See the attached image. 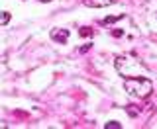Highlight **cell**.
<instances>
[{
    "mask_svg": "<svg viewBox=\"0 0 157 129\" xmlns=\"http://www.w3.org/2000/svg\"><path fill=\"white\" fill-rule=\"evenodd\" d=\"M112 35H114V37H122V35H124V31H122V29H112Z\"/></svg>",
    "mask_w": 157,
    "mask_h": 129,
    "instance_id": "30bf717a",
    "label": "cell"
},
{
    "mask_svg": "<svg viewBox=\"0 0 157 129\" xmlns=\"http://www.w3.org/2000/svg\"><path fill=\"white\" fill-rule=\"evenodd\" d=\"M141 112H144V108L136 106V104H130V106H126V113H128L130 117H140Z\"/></svg>",
    "mask_w": 157,
    "mask_h": 129,
    "instance_id": "5b68a950",
    "label": "cell"
},
{
    "mask_svg": "<svg viewBox=\"0 0 157 129\" xmlns=\"http://www.w3.org/2000/svg\"><path fill=\"white\" fill-rule=\"evenodd\" d=\"M124 88L132 98L145 100V98H149V94L153 92V82L145 76H128L124 80Z\"/></svg>",
    "mask_w": 157,
    "mask_h": 129,
    "instance_id": "6da1fadb",
    "label": "cell"
},
{
    "mask_svg": "<svg viewBox=\"0 0 157 129\" xmlns=\"http://www.w3.org/2000/svg\"><path fill=\"white\" fill-rule=\"evenodd\" d=\"M39 2H43V4H45V2H51V0H39Z\"/></svg>",
    "mask_w": 157,
    "mask_h": 129,
    "instance_id": "7c38bea8",
    "label": "cell"
},
{
    "mask_svg": "<svg viewBox=\"0 0 157 129\" xmlns=\"http://www.w3.org/2000/svg\"><path fill=\"white\" fill-rule=\"evenodd\" d=\"M88 49H90V43H86V45H85V47H82V49H81V53H86V51H88Z\"/></svg>",
    "mask_w": 157,
    "mask_h": 129,
    "instance_id": "8fae6325",
    "label": "cell"
},
{
    "mask_svg": "<svg viewBox=\"0 0 157 129\" xmlns=\"http://www.w3.org/2000/svg\"><path fill=\"white\" fill-rule=\"evenodd\" d=\"M82 2L88 8H104V6H110V4H116L118 0H82Z\"/></svg>",
    "mask_w": 157,
    "mask_h": 129,
    "instance_id": "277c9868",
    "label": "cell"
},
{
    "mask_svg": "<svg viewBox=\"0 0 157 129\" xmlns=\"http://www.w3.org/2000/svg\"><path fill=\"white\" fill-rule=\"evenodd\" d=\"M116 68H118V72H122V74H126V76H134V72H132V68H140V71H144V64L141 63H137L134 57H130V55H118L116 57Z\"/></svg>",
    "mask_w": 157,
    "mask_h": 129,
    "instance_id": "7a4b0ae2",
    "label": "cell"
},
{
    "mask_svg": "<svg viewBox=\"0 0 157 129\" xmlns=\"http://www.w3.org/2000/svg\"><path fill=\"white\" fill-rule=\"evenodd\" d=\"M69 29H65V28H55V29H51V39L55 43H67L69 41Z\"/></svg>",
    "mask_w": 157,
    "mask_h": 129,
    "instance_id": "3957f363",
    "label": "cell"
},
{
    "mask_svg": "<svg viewBox=\"0 0 157 129\" xmlns=\"http://www.w3.org/2000/svg\"><path fill=\"white\" fill-rule=\"evenodd\" d=\"M8 22H10V14L8 12H2V26H6Z\"/></svg>",
    "mask_w": 157,
    "mask_h": 129,
    "instance_id": "9c48e42d",
    "label": "cell"
},
{
    "mask_svg": "<svg viewBox=\"0 0 157 129\" xmlns=\"http://www.w3.org/2000/svg\"><path fill=\"white\" fill-rule=\"evenodd\" d=\"M104 127H106V129H122V125H120L118 121H108Z\"/></svg>",
    "mask_w": 157,
    "mask_h": 129,
    "instance_id": "ba28073f",
    "label": "cell"
},
{
    "mask_svg": "<svg viewBox=\"0 0 157 129\" xmlns=\"http://www.w3.org/2000/svg\"><path fill=\"white\" fill-rule=\"evenodd\" d=\"M78 35H81V37H92V35H94V29L88 28V26H82L81 29H78Z\"/></svg>",
    "mask_w": 157,
    "mask_h": 129,
    "instance_id": "8992f818",
    "label": "cell"
},
{
    "mask_svg": "<svg viewBox=\"0 0 157 129\" xmlns=\"http://www.w3.org/2000/svg\"><path fill=\"white\" fill-rule=\"evenodd\" d=\"M122 18H124V14H116V16H108V18H104V22H102V24H106V26H108V24H114V22H118V20H122Z\"/></svg>",
    "mask_w": 157,
    "mask_h": 129,
    "instance_id": "52a82bcc",
    "label": "cell"
}]
</instances>
